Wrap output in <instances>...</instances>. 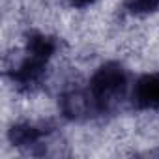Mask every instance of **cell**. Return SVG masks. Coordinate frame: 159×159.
I'll list each match as a JSON object with an SVG mask.
<instances>
[{
	"instance_id": "1",
	"label": "cell",
	"mask_w": 159,
	"mask_h": 159,
	"mask_svg": "<svg viewBox=\"0 0 159 159\" xmlns=\"http://www.w3.org/2000/svg\"><path fill=\"white\" fill-rule=\"evenodd\" d=\"M129 101L139 112L159 111V73L152 71L137 79L129 92Z\"/></svg>"
}]
</instances>
